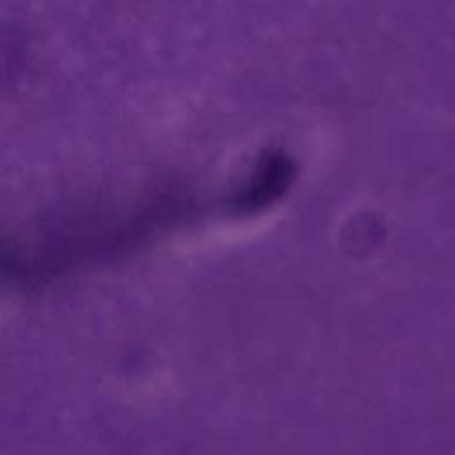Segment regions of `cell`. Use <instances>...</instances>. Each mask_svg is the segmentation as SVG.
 Here are the masks:
<instances>
[{
  "mask_svg": "<svg viewBox=\"0 0 455 455\" xmlns=\"http://www.w3.org/2000/svg\"><path fill=\"white\" fill-rule=\"evenodd\" d=\"M290 167L281 160H270L263 165L261 172L256 176L254 183L251 185L249 192L243 199H247L251 204H261L265 201H270L283 187L288 183V172Z\"/></svg>",
  "mask_w": 455,
  "mask_h": 455,
  "instance_id": "obj_1",
  "label": "cell"
}]
</instances>
